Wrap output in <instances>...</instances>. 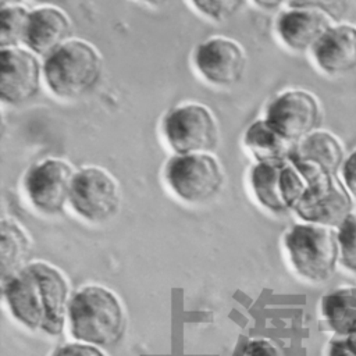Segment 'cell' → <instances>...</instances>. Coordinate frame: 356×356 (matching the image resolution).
<instances>
[{
    "label": "cell",
    "mask_w": 356,
    "mask_h": 356,
    "mask_svg": "<svg viewBox=\"0 0 356 356\" xmlns=\"http://www.w3.org/2000/svg\"><path fill=\"white\" fill-rule=\"evenodd\" d=\"M1 288L4 303L21 325L49 337L64 332L72 293L67 275L57 266L31 260L3 280Z\"/></svg>",
    "instance_id": "1"
},
{
    "label": "cell",
    "mask_w": 356,
    "mask_h": 356,
    "mask_svg": "<svg viewBox=\"0 0 356 356\" xmlns=\"http://www.w3.org/2000/svg\"><path fill=\"white\" fill-rule=\"evenodd\" d=\"M67 325L75 341L110 348L125 335V307L110 288L88 284L72 293Z\"/></svg>",
    "instance_id": "2"
},
{
    "label": "cell",
    "mask_w": 356,
    "mask_h": 356,
    "mask_svg": "<svg viewBox=\"0 0 356 356\" xmlns=\"http://www.w3.org/2000/svg\"><path fill=\"white\" fill-rule=\"evenodd\" d=\"M103 76V58L88 40L71 38L43 57L44 85L51 95L72 100L96 89Z\"/></svg>",
    "instance_id": "3"
},
{
    "label": "cell",
    "mask_w": 356,
    "mask_h": 356,
    "mask_svg": "<svg viewBox=\"0 0 356 356\" xmlns=\"http://www.w3.org/2000/svg\"><path fill=\"white\" fill-rule=\"evenodd\" d=\"M284 248L293 270L310 282H324L332 277L341 260L338 229L299 222L284 235Z\"/></svg>",
    "instance_id": "4"
},
{
    "label": "cell",
    "mask_w": 356,
    "mask_h": 356,
    "mask_svg": "<svg viewBox=\"0 0 356 356\" xmlns=\"http://www.w3.org/2000/svg\"><path fill=\"white\" fill-rule=\"evenodd\" d=\"M163 177L168 189L189 204L214 199L225 181L222 165L214 153H174L164 165Z\"/></svg>",
    "instance_id": "5"
},
{
    "label": "cell",
    "mask_w": 356,
    "mask_h": 356,
    "mask_svg": "<svg viewBox=\"0 0 356 356\" xmlns=\"http://www.w3.org/2000/svg\"><path fill=\"white\" fill-rule=\"evenodd\" d=\"M161 134L175 154L214 153L220 127L213 110L199 102H182L161 120Z\"/></svg>",
    "instance_id": "6"
},
{
    "label": "cell",
    "mask_w": 356,
    "mask_h": 356,
    "mask_svg": "<svg viewBox=\"0 0 356 356\" xmlns=\"http://www.w3.org/2000/svg\"><path fill=\"white\" fill-rule=\"evenodd\" d=\"M122 202L117 179L103 167L85 165L75 171L70 206L89 222H103L114 217Z\"/></svg>",
    "instance_id": "7"
},
{
    "label": "cell",
    "mask_w": 356,
    "mask_h": 356,
    "mask_svg": "<svg viewBox=\"0 0 356 356\" xmlns=\"http://www.w3.org/2000/svg\"><path fill=\"white\" fill-rule=\"evenodd\" d=\"M75 171L68 160L56 156L32 164L22 178V188L31 206L46 216L61 214L70 204Z\"/></svg>",
    "instance_id": "8"
},
{
    "label": "cell",
    "mask_w": 356,
    "mask_h": 356,
    "mask_svg": "<svg viewBox=\"0 0 356 356\" xmlns=\"http://www.w3.org/2000/svg\"><path fill=\"white\" fill-rule=\"evenodd\" d=\"M264 120L286 140L295 143L318 129L323 110L318 99L305 89H285L264 110Z\"/></svg>",
    "instance_id": "9"
},
{
    "label": "cell",
    "mask_w": 356,
    "mask_h": 356,
    "mask_svg": "<svg viewBox=\"0 0 356 356\" xmlns=\"http://www.w3.org/2000/svg\"><path fill=\"white\" fill-rule=\"evenodd\" d=\"M192 61L196 72L210 85L229 88L236 85L246 71V53L232 38L214 35L196 44Z\"/></svg>",
    "instance_id": "10"
},
{
    "label": "cell",
    "mask_w": 356,
    "mask_h": 356,
    "mask_svg": "<svg viewBox=\"0 0 356 356\" xmlns=\"http://www.w3.org/2000/svg\"><path fill=\"white\" fill-rule=\"evenodd\" d=\"M353 196L338 175H323L309 182L295 214L306 222L338 228L353 213Z\"/></svg>",
    "instance_id": "11"
},
{
    "label": "cell",
    "mask_w": 356,
    "mask_h": 356,
    "mask_svg": "<svg viewBox=\"0 0 356 356\" xmlns=\"http://www.w3.org/2000/svg\"><path fill=\"white\" fill-rule=\"evenodd\" d=\"M43 61L25 46L0 49V99L6 106H21L39 93Z\"/></svg>",
    "instance_id": "12"
},
{
    "label": "cell",
    "mask_w": 356,
    "mask_h": 356,
    "mask_svg": "<svg viewBox=\"0 0 356 356\" xmlns=\"http://www.w3.org/2000/svg\"><path fill=\"white\" fill-rule=\"evenodd\" d=\"M346 159L342 142L330 131L316 129L293 143L289 161L307 184L323 175H338Z\"/></svg>",
    "instance_id": "13"
},
{
    "label": "cell",
    "mask_w": 356,
    "mask_h": 356,
    "mask_svg": "<svg viewBox=\"0 0 356 356\" xmlns=\"http://www.w3.org/2000/svg\"><path fill=\"white\" fill-rule=\"evenodd\" d=\"M332 26V19L321 11L288 7L275 19V33L293 51H307Z\"/></svg>",
    "instance_id": "14"
},
{
    "label": "cell",
    "mask_w": 356,
    "mask_h": 356,
    "mask_svg": "<svg viewBox=\"0 0 356 356\" xmlns=\"http://www.w3.org/2000/svg\"><path fill=\"white\" fill-rule=\"evenodd\" d=\"M72 38V22L58 6H38L31 10L24 46L46 57Z\"/></svg>",
    "instance_id": "15"
},
{
    "label": "cell",
    "mask_w": 356,
    "mask_h": 356,
    "mask_svg": "<svg viewBox=\"0 0 356 356\" xmlns=\"http://www.w3.org/2000/svg\"><path fill=\"white\" fill-rule=\"evenodd\" d=\"M316 65L328 75H339L356 68V26L332 24L312 49Z\"/></svg>",
    "instance_id": "16"
},
{
    "label": "cell",
    "mask_w": 356,
    "mask_h": 356,
    "mask_svg": "<svg viewBox=\"0 0 356 356\" xmlns=\"http://www.w3.org/2000/svg\"><path fill=\"white\" fill-rule=\"evenodd\" d=\"M33 248L29 232L14 217H1L0 221V266L1 281L11 277L31 261Z\"/></svg>",
    "instance_id": "17"
},
{
    "label": "cell",
    "mask_w": 356,
    "mask_h": 356,
    "mask_svg": "<svg viewBox=\"0 0 356 356\" xmlns=\"http://www.w3.org/2000/svg\"><path fill=\"white\" fill-rule=\"evenodd\" d=\"M243 146L256 161H286L289 160L293 143L281 136L261 117L246 127Z\"/></svg>",
    "instance_id": "18"
},
{
    "label": "cell",
    "mask_w": 356,
    "mask_h": 356,
    "mask_svg": "<svg viewBox=\"0 0 356 356\" xmlns=\"http://www.w3.org/2000/svg\"><path fill=\"white\" fill-rule=\"evenodd\" d=\"M284 163L285 161H256L248 175L249 188L256 202L274 214L289 211L282 202L280 189V172Z\"/></svg>",
    "instance_id": "19"
},
{
    "label": "cell",
    "mask_w": 356,
    "mask_h": 356,
    "mask_svg": "<svg viewBox=\"0 0 356 356\" xmlns=\"http://www.w3.org/2000/svg\"><path fill=\"white\" fill-rule=\"evenodd\" d=\"M321 314L339 337L356 330V285H342L321 298Z\"/></svg>",
    "instance_id": "20"
},
{
    "label": "cell",
    "mask_w": 356,
    "mask_h": 356,
    "mask_svg": "<svg viewBox=\"0 0 356 356\" xmlns=\"http://www.w3.org/2000/svg\"><path fill=\"white\" fill-rule=\"evenodd\" d=\"M31 10L22 3L0 8V49L24 46Z\"/></svg>",
    "instance_id": "21"
},
{
    "label": "cell",
    "mask_w": 356,
    "mask_h": 356,
    "mask_svg": "<svg viewBox=\"0 0 356 356\" xmlns=\"http://www.w3.org/2000/svg\"><path fill=\"white\" fill-rule=\"evenodd\" d=\"M307 181L292 161H285L280 172L281 197L288 210H293L307 189Z\"/></svg>",
    "instance_id": "22"
},
{
    "label": "cell",
    "mask_w": 356,
    "mask_h": 356,
    "mask_svg": "<svg viewBox=\"0 0 356 356\" xmlns=\"http://www.w3.org/2000/svg\"><path fill=\"white\" fill-rule=\"evenodd\" d=\"M193 8L211 21L222 22L232 18L245 4V0H191Z\"/></svg>",
    "instance_id": "23"
},
{
    "label": "cell",
    "mask_w": 356,
    "mask_h": 356,
    "mask_svg": "<svg viewBox=\"0 0 356 356\" xmlns=\"http://www.w3.org/2000/svg\"><path fill=\"white\" fill-rule=\"evenodd\" d=\"M337 229L341 249V263L348 270L356 271V211L349 214Z\"/></svg>",
    "instance_id": "24"
},
{
    "label": "cell",
    "mask_w": 356,
    "mask_h": 356,
    "mask_svg": "<svg viewBox=\"0 0 356 356\" xmlns=\"http://www.w3.org/2000/svg\"><path fill=\"white\" fill-rule=\"evenodd\" d=\"M288 6L317 10L328 15L332 21L339 22L348 13L350 0H289Z\"/></svg>",
    "instance_id": "25"
},
{
    "label": "cell",
    "mask_w": 356,
    "mask_h": 356,
    "mask_svg": "<svg viewBox=\"0 0 356 356\" xmlns=\"http://www.w3.org/2000/svg\"><path fill=\"white\" fill-rule=\"evenodd\" d=\"M53 356H107L103 348L81 342V341H71L60 345L54 352Z\"/></svg>",
    "instance_id": "26"
},
{
    "label": "cell",
    "mask_w": 356,
    "mask_h": 356,
    "mask_svg": "<svg viewBox=\"0 0 356 356\" xmlns=\"http://www.w3.org/2000/svg\"><path fill=\"white\" fill-rule=\"evenodd\" d=\"M342 181L352 193L353 197H356V149L346 156L343 165L341 168Z\"/></svg>",
    "instance_id": "27"
},
{
    "label": "cell",
    "mask_w": 356,
    "mask_h": 356,
    "mask_svg": "<svg viewBox=\"0 0 356 356\" xmlns=\"http://www.w3.org/2000/svg\"><path fill=\"white\" fill-rule=\"evenodd\" d=\"M328 356H356V352L349 346L345 337H339L331 343Z\"/></svg>",
    "instance_id": "28"
},
{
    "label": "cell",
    "mask_w": 356,
    "mask_h": 356,
    "mask_svg": "<svg viewBox=\"0 0 356 356\" xmlns=\"http://www.w3.org/2000/svg\"><path fill=\"white\" fill-rule=\"evenodd\" d=\"M256 7L264 11H274L278 10L282 4L288 3L289 0H250Z\"/></svg>",
    "instance_id": "29"
},
{
    "label": "cell",
    "mask_w": 356,
    "mask_h": 356,
    "mask_svg": "<svg viewBox=\"0 0 356 356\" xmlns=\"http://www.w3.org/2000/svg\"><path fill=\"white\" fill-rule=\"evenodd\" d=\"M38 6H58L65 0H33Z\"/></svg>",
    "instance_id": "30"
},
{
    "label": "cell",
    "mask_w": 356,
    "mask_h": 356,
    "mask_svg": "<svg viewBox=\"0 0 356 356\" xmlns=\"http://www.w3.org/2000/svg\"><path fill=\"white\" fill-rule=\"evenodd\" d=\"M140 3H145L147 6H153V7H157V6H163V4H167L168 1L171 0H139Z\"/></svg>",
    "instance_id": "31"
},
{
    "label": "cell",
    "mask_w": 356,
    "mask_h": 356,
    "mask_svg": "<svg viewBox=\"0 0 356 356\" xmlns=\"http://www.w3.org/2000/svg\"><path fill=\"white\" fill-rule=\"evenodd\" d=\"M22 3V0H0L1 6H8V4H18Z\"/></svg>",
    "instance_id": "32"
}]
</instances>
